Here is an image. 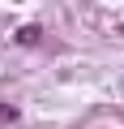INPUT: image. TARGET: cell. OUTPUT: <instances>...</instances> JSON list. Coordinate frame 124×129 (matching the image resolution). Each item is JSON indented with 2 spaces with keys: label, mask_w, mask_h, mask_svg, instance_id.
Segmentation results:
<instances>
[{
  "label": "cell",
  "mask_w": 124,
  "mask_h": 129,
  "mask_svg": "<svg viewBox=\"0 0 124 129\" xmlns=\"http://www.w3.org/2000/svg\"><path fill=\"white\" fill-rule=\"evenodd\" d=\"M17 39H22V43H39V26H26V30H22Z\"/></svg>",
  "instance_id": "obj_1"
}]
</instances>
